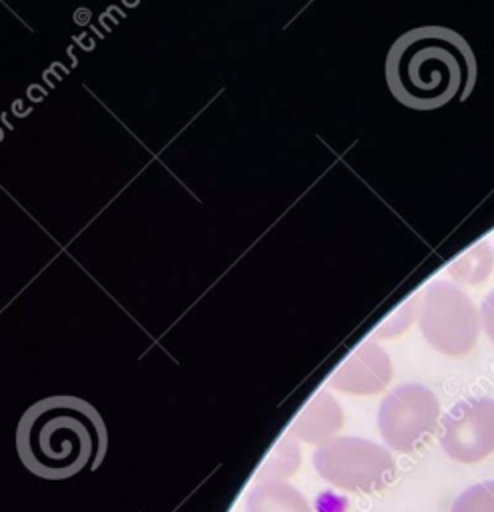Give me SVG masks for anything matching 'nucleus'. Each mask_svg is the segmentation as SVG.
Wrapping results in <instances>:
<instances>
[{
  "label": "nucleus",
  "instance_id": "nucleus-1",
  "mask_svg": "<svg viewBox=\"0 0 494 512\" xmlns=\"http://www.w3.org/2000/svg\"><path fill=\"white\" fill-rule=\"evenodd\" d=\"M392 96L412 110H436L466 100L476 82V56L452 28L418 26L398 36L386 54Z\"/></svg>",
  "mask_w": 494,
  "mask_h": 512
},
{
  "label": "nucleus",
  "instance_id": "nucleus-2",
  "mask_svg": "<svg viewBox=\"0 0 494 512\" xmlns=\"http://www.w3.org/2000/svg\"><path fill=\"white\" fill-rule=\"evenodd\" d=\"M108 432L98 410L78 396H48L24 410L16 428L22 464L46 480H64L98 468Z\"/></svg>",
  "mask_w": 494,
  "mask_h": 512
},
{
  "label": "nucleus",
  "instance_id": "nucleus-3",
  "mask_svg": "<svg viewBox=\"0 0 494 512\" xmlns=\"http://www.w3.org/2000/svg\"><path fill=\"white\" fill-rule=\"evenodd\" d=\"M314 468L332 486L364 494L380 492L396 478V462L390 452L358 436H340L318 446Z\"/></svg>",
  "mask_w": 494,
  "mask_h": 512
},
{
  "label": "nucleus",
  "instance_id": "nucleus-4",
  "mask_svg": "<svg viewBox=\"0 0 494 512\" xmlns=\"http://www.w3.org/2000/svg\"><path fill=\"white\" fill-rule=\"evenodd\" d=\"M418 322L424 340L446 356L468 354L482 324L472 298L446 280H436L424 290Z\"/></svg>",
  "mask_w": 494,
  "mask_h": 512
},
{
  "label": "nucleus",
  "instance_id": "nucleus-5",
  "mask_svg": "<svg viewBox=\"0 0 494 512\" xmlns=\"http://www.w3.org/2000/svg\"><path fill=\"white\" fill-rule=\"evenodd\" d=\"M440 418L436 394L416 382L396 386L380 404L376 424L396 452H414L434 434Z\"/></svg>",
  "mask_w": 494,
  "mask_h": 512
},
{
  "label": "nucleus",
  "instance_id": "nucleus-6",
  "mask_svg": "<svg viewBox=\"0 0 494 512\" xmlns=\"http://www.w3.org/2000/svg\"><path fill=\"white\" fill-rule=\"evenodd\" d=\"M440 446L458 462H478L494 452V398H466L440 422Z\"/></svg>",
  "mask_w": 494,
  "mask_h": 512
},
{
  "label": "nucleus",
  "instance_id": "nucleus-7",
  "mask_svg": "<svg viewBox=\"0 0 494 512\" xmlns=\"http://www.w3.org/2000/svg\"><path fill=\"white\" fill-rule=\"evenodd\" d=\"M390 376L392 364L388 354L374 342H366L344 362L330 384L348 394H374L390 382Z\"/></svg>",
  "mask_w": 494,
  "mask_h": 512
},
{
  "label": "nucleus",
  "instance_id": "nucleus-8",
  "mask_svg": "<svg viewBox=\"0 0 494 512\" xmlns=\"http://www.w3.org/2000/svg\"><path fill=\"white\" fill-rule=\"evenodd\" d=\"M342 428V410L338 402L320 392L292 424V434L308 444H326Z\"/></svg>",
  "mask_w": 494,
  "mask_h": 512
},
{
  "label": "nucleus",
  "instance_id": "nucleus-9",
  "mask_svg": "<svg viewBox=\"0 0 494 512\" xmlns=\"http://www.w3.org/2000/svg\"><path fill=\"white\" fill-rule=\"evenodd\" d=\"M246 512H312L306 496L286 482H264L250 490Z\"/></svg>",
  "mask_w": 494,
  "mask_h": 512
},
{
  "label": "nucleus",
  "instance_id": "nucleus-10",
  "mask_svg": "<svg viewBox=\"0 0 494 512\" xmlns=\"http://www.w3.org/2000/svg\"><path fill=\"white\" fill-rule=\"evenodd\" d=\"M492 266H494L492 248L488 242H480L450 266V274L462 284H480L490 276Z\"/></svg>",
  "mask_w": 494,
  "mask_h": 512
},
{
  "label": "nucleus",
  "instance_id": "nucleus-11",
  "mask_svg": "<svg viewBox=\"0 0 494 512\" xmlns=\"http://www.w3.org/2000/svg\"><path fill=\"white\" fill-rule=\"evenodd\" d=\"M300 462V454L294 446V442H290V438H284L278 448L274 450L272 458L266 460V464L260 468L256 480L260 484L264 482H284V478L292 476L294 470L298 468Z\"/></svg>",
  "mask_w": 494,
  "mask_h": 512
},
{
  "label": "nucleus",
  "instance_id": "nucleus-12",
  "mask_svg": "<svg viewBox=\"0 0 494 512\" xmlns=\"http://www.w3.org/2000/svg\"><path fill=\"white\" fill-rule=\"evenodd\" d=\"M450 512H494V480L466 488L454 500Z\"/></svg>",
  "mask_w": 494,
  "mask_h": 512
},
{
  "label": "nucleus",
  "instance_id": "nucleus-13",
  "mask_svg": "<svg viewBox=\"0 0 494 512\" xmlns=\"http://www.w3.org/2000/svg\"><path fill=\"white\" fill-rule=\"evenodd\" d=\"M480 320H482L486 336L494 342V290L484 298V302L480 306Z\"/></svg>",
  "mask_w": 494,
  "mask_h": 512
}]
</instances>
